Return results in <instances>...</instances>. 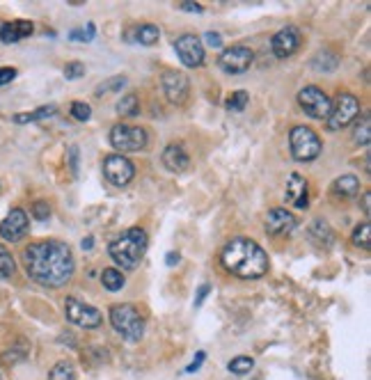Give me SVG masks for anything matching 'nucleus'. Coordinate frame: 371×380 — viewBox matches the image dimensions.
<instances>
[{
  "instance_id": "nucleus-1",
  "label": "nucleus",
  "mask_w": 371,
  "mask_h": 380,
  "mask_svg": "<svg viewBox=\"0 0 371 380\" xmlns=\"http://www.w3.org/2000/svg\"><path fill=\"white\" fill-rule=\"evenodd\" d=\"M23 264L28 275L37 284L51 286V289L64 286L73 277V271H76L71 247L67 243H62V240L30 243L23 250Z\"/></svg>"
},
{
  "instance_id": "nucleus-2",
  "label": "nucleus",
  "mask_w": 371,
  "mask_h": 380,
  "mask_svg": "<svg viewBox=\"0 0 371 380\" xmlns=\"http://www.w3.org/2000/svg\"><path fill=\"white\" fill-rule=\"evenodd\" d=\"M220 262L225 271L241 277V280H259L268 273V255L262 245L250 238H231L222 247Z\"/></svg>"
},
{
  "instance_id": "nucleus-3",
  "label": "nucleus",
  "mask_w": 371,
  "mask_h": 380,
  "mask_svg": "<svg viewBox=\"0 0 371 380\" xmlns=\"http://www.w3.org/2000/svg\"><path fill=\"white\" fill-rule=\"evenodd\" d=\"M147 245H150L147 231L140 227H131V229H126L122 236H117L108 250L117 266H122L124 271H133V268H138V264L142 262Z\"/></svg>"
},
{
  "instance_id": "nucleus-4",
  "label": "nucleus",
  "mask_w": 371,
  "mask_h": 380,
  "mask_svg": "<svg viewBox=\"0 0 371 380\" xmlns=\"http://www.w3.org/2000/svg\"><path fill=\"white\" fill-rule=\"evenodd\" d=\"M110 323L126 341H140L145 335V319L133 305L122 302L110 307Z\"/></svg>"
},
{
  "instance_id": "nucleus-5",
  "label": "nucleus",
  "mask_w": 371,
  "mask_h": 380,
  "mask_svg": "<svg viewBox=\"0 0 371 380\" xmlns=\"http://www.w3.org/2000/svg\"><path fill=\"white\" fill-rule=\"evenodd\" d=\"M360 115V104L351 92H339L335 101H330V113L326 119L328 131H341Z\"/></svg>"
},
{
  "instance_id": "nucleus-6",
  "label": "nucleus",
  "mask_w": 371,
  "mask_h": 380,
  "mask_svg": "<svg viewBox=\"0 0 371 380\" xmlns=\"http://www.w3.org/2000/svg\"><path fill=\"white\" fill-rule=\"evenodd\" d=\"M289 147H291V156L300 163H310L314 159H319L321 154V140L319 135L308 126H296L289 133Z\"/></svg>"
},
{
  "instance_id": "nucleus-7",
  "label": "nucleus",
  "mask_w": 371,
  "mask_h": 380,
  "mask_svg": "<svg viewBox=\"0 0 371 380\" xmlns=\"http://www.w3.org/2000/svg\"><path fill=\"white\" fill-rule=\"evenodd\" d=\"M64 314H67V319L73 326L85 328V330H95L101 326V321H104V317H101V312L97 307L83 302L76 295H69V298L64 300Z\"/></svg>"
},
{
  "instance_id": "nucleus-8",
  "label": "nucleus",
  "mask_w": 371,
  "mask_h": 380,
  "mask_svg": "<svg viewBox=\"0 0 371 380\" xmlns=\"http://www.w3.org/2000/svg\"><path fill=\"white\" fill-rule=\"evenodd\" d=\"M110 145L117 152H142L147 147V131L140 126L117 124L110 131Z\"/></svg>"
},
{
  "instance_id": "nucleus-9",
  "label": "nucleus",
  "mask_w": 371,
  "mask_h": 380,
  "mask_svg": "<svg viewBox=\"0 0 371 380\" xmlns=\"http://www.w3.org/2000/svg\"><path fill=\"white\" fill-rule=\"evenodd\" d=\"M298 106L305 110V115H310L312 119H328L330 113V99L323 90L319 87H303L298 92Z\"/></svg>"
},
{
  "instance_id": "nucleus-10",
  "label": "nucleus",
  "mask_w": 371,
  "mask_h": 380,
  "mask_svg": "<svg viewBox=\"0 0 371 380\" xmlns=\"http://www.w3.org/2000/svg\"><path fill=\"white\" fill-rule=\"evenodd\" d=\"M104 174H106V179L113 183V186L122 188V186H126V183L133 181L135 165L122 154H110L108 159L104 161Z\"/></svg>"
},
{
  "instance_id": "nucleus-11",
  "label": "nucleus",
  "mask_w": 371,
  "mask_h": 380,
  "mask_svg": "<svg viewBox=\"0 0 371 380\" xmlns=\"http://www.w3.org/2000/svg\"><path fill=\"white\" fill-rule=\"evenodd\" d=\"M255 53L248 49V46H231L220 53L218 64L225 73H243L253 67Z\"/></svg>"
},
{
  "instance_id": "nucleus-12",
  "label": "nucleus",
  "mask_w": 371,
  "mask_h": 380,
  "mask_svg": "<svg viewBox=\"0 0 371 380\" xmlns=\"http://www.w3.org/2000/svg\"><path fill=\"white\" fill-rule=\"evenodd\" d=\"M300 42H303V37H300V30L296 25H286L282 27V30H277L273 35V39H271V49L273 53L277 55V58H291V55L300 49Z\"/></svg>"
},
{
  "instance_id": "nucleus-13",
  "label": "nucleus",
  "mask_w": 371,
  "mask_h": 380,
  "mask_svg": "<svg viewBox=\"0 0 371 380\" xmlns=\"http://www.w3.org/2000/svg\"><path fill=\"white\" fill-rule=\"evenodd\" d=\"M174 51H177L179 60L186 67H202L204 62V46L195 35H181L174 42Z\"/></svg>"
},
{
  "instance_id": "nucleus-14",
  "label": "nucleus",
  "mask_w": 371,
  "mask_h": 380,
  "mask_svg": "<svg viewBox=\"0 0 371 380\" xmlns=\"http://www.w3.org/2000/svg\"><path fill=\"white\" fill-rule=\"evenodd\" d=\"M28 229H30V222H28V216L25 211L21 209H12L7 213V218L0 222V236L9 243H16V240H21Z\"/></svg>"
},
{
  "instance_id": "nucleus-15",
  "label": "nucleus",
  "mask_w": 371,
  "mask_h": 380,
  "mask_svg": "<svg viewBox=\"0 0 371 380\" xmlns=\"http://www.w3.org/2000/svg\"><path fill=\"white\" fill-rule=\"evenodd\" d=\"M298 227V220L291 211L286 209H273L266 216V231L271 236H286Z\"/></svg>"
},
{
  "instance_id": "nucleus-16",
  "label": "nucleus",
  "mask_w": 371,
  "mask_h": 380,
  "mask_svg": "<svg viewBox=\"0 0 371 380\" xmlns=\"http://www.w3.org/2000/svg\"><path fill=\"white\" fill-rule=\"evenodd\" d=\"M163 92L168 101L172 104H183L186 99H188V92H190V82L188 78L183 76L179 71H168L163 76Z\"/></svg>"
},
{
  "instance_id": "nucleus-17",
  "label": "nucleus",
  "mask_w": 371,
  "mask_h": 380,
  "mask_svg": "<svg viewBox=\"0 0 371 380\" xmlns=\"http://www.w3.org/2000/svg\"><path fill=\"white\" fill-rule=\"evenodd\" d=\"M35 30V25L30 21H9L0 25V42L3 44H16L30 37Z\"/></svg>"
},
{
  "instance_id": "nucleus-18",
  "label": "nucleus",
  "mask_w": 371,
  "mask_h": 380,
  "mask_svg": "<svg viewBox=\"0 0 371 380\" xmlns=\"http://www.w3.org/2000/svg\"><path fill=\"white\" fill-rule=\"evenodd\" d=\"M284 200L298 209H308V181L298 177V174H291L289 183H286Z\"/></svg>"
},
{
  "instance_id": "nucleus-19",
  "label": "nucleus",
  "mask_w": 371,
  "mask_h": 380,
  "mask_svg": "<svg viewBox=\"0 0 371 380\" xmlns=\"http://www.w3.org/2000/svg\"><path fill=\"white\" fill-rule=\"evenodd\" d=\"M163 165L170 172H183V170H188L190 159H188V154L183 152L181 145H168L163 152Z\"/></svg>"
},
{
  "instance_id": "nucleus-20",
  "label": "nucleus",
  "mask_w": 371,
  "mask_h": 380,
  "mask_svg": "<svg viewBox=\"0 0 371 380\" xmlns=\"http://www.w3.org/2000/svg\"><path fill=\"white\" fill-rule=\"evenodd\" d=\"M332 192L339 195V197H355L360 192V181L353 174H344V177H339L335 183H332Z\"/></svg>"
},
{
  "instance_id": "nucleus-21",
  "label": "nucleus",
  "mask_w": 371,
  "mask_h": 380,
  "mask_svg": "<svg viewBox=\"0 0 371 380\" xmlns=\"http://www.w3.org/2000/svg\"><path fill=\"white\" fill-rule=\"evenodd\" d=\"M55 113H58V108H55V106H42V108L32 110V113H18V115H14V122L16 124H30V122H39V119H49Z\"/></svg>"
},
{
  "instance_id": "nucleus-22",
  "label": "nucleus",
  "mask_w": 371,
  "mask_h": 380,
  "mask_svg": "<svg viewBox=\"0 0 371 380\" xmlns=\"http://www.w3.org/2000/svg\"><path fill=\"white\" fill-rule=\"evenodd\" d=\"M159 37H161V30H159V25H154V23H142V25L135 27V39L142 46L156 44L159 42Z\"/></svg>"
},
{
  "instance_id": "nucleus-23",
  "label": "nucleus",
  "mask_w": 371,
  "mask_h": 380,
  "mask_svg": "<svg viewBox=\"0 0 371 380\" xmlns=\"http://www.w3.org/2000/svg\"><path fill=\"white\" fill-rule=\"evenodd\" d=\"M101 284L106 286L108 291H119L124 286V275L117 271V268H106L101 273Z\"/></svg>"
},
{
  "instance_id": "nucleus-24",
  "label": "nucleus",
  "mask_w": 371,
  "mask_h": 380,
  "mask_svg": "<svg viewBox=\"0 0 371 380\" xmlns=\"http://www.w3.org/2000/svg\"><path fill=\"white\" fill-rule=\"evenodd\" d=\"M369 140H371V117L363 115V119H360L355 131H353V142L360 145V147H367Z\"/></svg>"
},
{
  "instance_id": "nucleus-25",
  "label": "nucleus",
  "mask_w": 371,
  "mask_h": 380,
  "mask_svg": "<svg viewBox=\"0 0 371 380\" xmlns=\"http://www.w3.org/2000/svg\"><path fill=\"white\" fill-rule=\"evenodd\" d=\"M14 273H16V264L12 252L5 245H0V280H9Z\"/></svg>"
},
{
  "instance_id": "nucleus-26",
  "label": "nucleus",
  "mask_w": 371,
  "mask_h": 380,
  "mask_svg": "<svg viewBox=\"0 0 371 380\" xmlns=\"http://www.w3.org/2000/svg\"><path fill=\"white\" fill-rule=\"evenodd\" d=\"M117 113L124 115V117H135L138 113H140V101H138L135 94H126L119 99L117 104Z\"/></svg>"
},
{
  "instance_id": "nucleus-27",
  "label": "nucleus",
  "mask_w": 371,
  "mask_h": 380,
  "mask_svg": "<svg viewBox=\"0 0 371 380\" xmlns=\"http://www.w3.org/2000/svg\"><path fill=\"white\" fill-rule=\"evenodd\" d=\"M49 380H76V372H73V364L62 360V362L55 364L49 372Z\"/></svg>"
},
{
  "instance_id": "nucleus-28",
  "label": "nucleus",
  "mask_w": 371,
  "mask_h": 380,
  "mask_svg": "<svg viewBox=\"0 0 371 380\" xmlns=\"http://www.w3.org/2000/svg\"><path fill=\"white\" fill-rule=\"evenodd\" d=\"M253 367H255V360H253V357L238 355V357H234V360L229 362V372L236 374V376H245V374L253 372Z\"/></svg>"
},
{
  "instance_id": "nucleus-29",
  "label": "nucleus",
  "mask_w": 371,
  "mask_h": 380,
  "mask_svg": "<svg viewBox=\"0 0 371 380\" xmlns=\"http://www.w3.org/2000/svg\"><path fill=\"white\" fill-rule=\"evenodd\" d=\"M353 243L358 247H365V250L371 247V227H369V222H363V225L353 231Z\"/></svg>"
},
{
  "instance_id": "nucleus-30",
  "label": "nucleus",
  "mask_w": 371,
  "mask_h": 380,
  "mask_svg": "<svg viewBox=\"0 0 371 380\" xmlns=\"http://www.w3.org/2000/svg\"><path fill=\"white\" fill-rule=\"evenodd\" d=\"M245 104H248V92H243V90H238V92H231V94H229V99L225 101L227 110H234V113H241V110L245 108Z\"/></svg>"
},
{
  "instance_id": "nucleus-31",
  "label": "nucleus",
  "mask_w": 371,
  "mask_h": 380,
  "mask_svg": "<svg viewBox=\"0 0 371 380\" xmlns=\"http://www.w3.org/2000/svg\"><path fill=\"white\" fill-rule=\"evenodd\" d=\"M71 115H73V119H78V122H87V119L92 117V108L87 104H83V101H73Z\"/></svg>"
},
{
  "instance_id": "nucleus-32",
  "label": "nucleus",
  "mask_w": 371,
  "mask_h": 380,
  "mask_svg": "<svg viewBox=\"0 0 371 380\" xmlns=\"http://www.w3.org/2000/svg\"><path fill=\"white\" fill-rule=\"evenodd\" d=\"M126 85V78L124 76H115V78H110L106 85H99L97 87V94H108V92H117V90H122Z\"/></svg>"
},
{
  "instance_id": "nucleus-33",
  "label": "nucleus",
  "mask_w": 371,
  "mask_h": 380,
  "mask_svg": "<svg viewBox=\"0 0 371 380\" xmlns=\"http://www.w3.org/2000/svg\"><path fill=\"white\" fill-rule=\"evenodd\" d=\"M95 25L87 23V27H83V30H71L69 32V39L71 42H92L95 39Z\"/></svg>"
},
{
  "instance_id": "nucleus-34",
  "label": "nucleus",
  "mask_w": 371,
  "mask_h": 380,
  "mask_svg": "<svg viewBox=\"0 0 371 380\" xmlns=\"http://www.w3.org/2000/svg\"><path fill=\"white\" fill-rule=\"evenodd\" d=\"M83 73H85V64H80V62H69L67 67H64V76H67L69 80L83 78Z\"/></svg>"
},
{
  "instance_id": "nucleus-35",
  "label": "nucleus",
  "mask_w": 371,
  "mask_h": 380,
  "mask_svg": "<svg viewBox=\"0 0 371 380\" xmlns=\"http://www.w3.org/2000/svg\"><path fill=\"white\" fill-rule=\"evenodd\" d=\"M32 216L37 218V220H49L51 218V207L46 202H37L35 207H32Z\"/></svg>"
},
{
  "instance_id": "nucleus-36",
  "label": "nucleus",
  "mask_w": 371,
  "mask_h": 380,
  "mask_svg": "<svg viewBox=\"0 0 371 380\" xmlns=\"http://www.w3.org/2000/svg\"><path fill=\"white\" fill-rule=\"evenodd\" d=\"M16 78V69L14 67H3L0 69V85H7Z\"/></svg>"
},
{
  "instance_id": "nucleus-37",
  "label": "nucleus",
  "mask_w": 371,
  "mask_h": 380,
  "mask_svg": "<svg viewBox=\"0 0 371 380\" xmlns=\"http://www.w3.org/2000/svg\"><path fill=\"white\" fill-rule=\"evenodd\" d=\"M204 360H207V353H204V350H200V353H197V357H195L193 362L188 364V369H186V374H195V372H197V369L202 367V362H204Z\"/></svg>"
},
{
  "instance_id": "nucleus-38",
  "label": "nucleus",
  "mask_w": 371,
  "mask_h": 380,
  "mask_svg": "<svg viewBox=\"0 0 371 380\" xmlns=\"http://www.w3.org/2000/svg\"><path fill=\"white\" fill-rule=\"evenodd\" d=\"M204 39H207V44L211 46V49H218V46H222V37L218 32H207Z\"/></svg>"
},
{
  "instance_id": "nucleus-39",
  "label": "nucleus",
  "mask_w": 371,
  "mask_h": 380,
  "mask_svg": "<svg viewBox=\"0 0 371 380\" xmlns=\"http://www.w3.org/2000/svg\"><path fill=\"white\" fill-rule=\"evenodd\" d=\"M177 7L183 9V12H195V14L202 12V5H197V3H177Z\"/></svg>"
},
{
  "instance_id": "nucleus-40",
  "label": "nucleus",
  "mask_w": 371,
  "mask_h": 380,
  "mask_svg": "<svg viewBox=\"0 0 371 380\" xmlns=\"http://www.w3.org/2000/svg\"><path fill=\"white\" fill-rule=\"evenodd\" d=\"M209 289H211L209 284H202V286H200V291H197V298H195V305H202V302H204V298H207Z\"/></svg>"
},
{
  "instance_id": "nucleus-41",
  "label": "nucleus",
  "mask_w": 371,
  "mask_h": 380,
  "mask_svg": "<svg viewBox=\"0 0 371 380\" xmlns=\"http://www.w3.org/2000/svg\"><path fill=\"white\" fill-rule=\"evenodd\" d=\"M369 204H371V195L365 192V195H363V211H365V216H369V213H371V207H369Z\"/></svg>"
},
{
  "instance_id": "nucleus-42",
  "label": "nucleus",
  "mask_w": 371,
  "mask_h": 380,
  "mask_svg": "<svg viewBox=\"0 0 371 380\" xmlns=\"http://www.w3.org/2000/svg\"><path fill=\"white\" fill-rule=\"evenodd\" d=\"M165 262H168V266H177V264H179V255L170 252L168 257H165Z\"/></svg>"
},
{
  "instance_id": "nucleus-43",
  "label": "nucleus",
  "mask_w": 371,
  "mask_h": 380,
  "mask_svg": "<svg viewBox=\"0 0 371 380\" xmlns=\"http://www.w3.org/2000/svg\"><path fill=\"white\" fill-rule=\"evenodd\" d=\"M92 240H95L92 236H90V238H83V243H80V245H83V250H90V247H92Z\"/></svg>"
},
{
  "instance_id": "nucleus-44",
  "label": "nucleus",
  "mask_w": 371,
  "mask_h": 380,
  "mask_svg": "<svg viewBox=\"0 0 371 380\" xmlns=\"http://www.w3.org/2000/svg\"><path fill=\"white\" fill-rule=\"evenodd\" d=\"M0 380H3V378H0Z\"/></svg>"
}]
</instances>
